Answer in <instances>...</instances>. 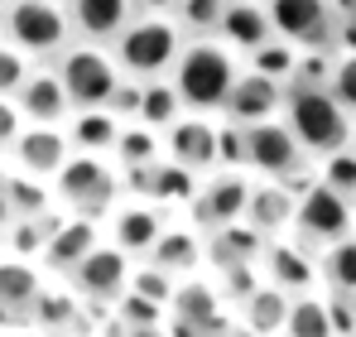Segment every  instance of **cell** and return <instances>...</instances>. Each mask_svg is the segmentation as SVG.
<instances>
[{
  "label": "cell",
  "mask_w": 356,
  "mask_h": 337,
  "mask_svg": "<svg viewBox=\"0 0 356 337\" xmlns=\"http://www.w3.org/2000/svg\"><path fill=\"white\" fill-rule=\"evenodd\" d=\"M24 135V116H19V107L15 102H5L0 97V150H15V140Z\"/></svg>",
  "instance_id": "43"
},
{
  "label": "cell",
  "mask_w": 356,
  "mask_h": 337,
  "mask_svg": "<svg viewBox=\"0 0 356 337\" xmlns=\"http://www.w3.org/2000/svg\"><path fill=\"white\" fill-rule=\"evenodd\" d=\"M289 294L284 289H275V284H260L245 304H241L236 313H241V328L250 337H280L284 333V323H289Z\"/></svg>",
  "instance_id": "26"
},
{
  "label": "cell",
  "mask_w": 356,
  "mask_h": 337,
  "mask_svg": "<svg viewBox=\"0 0 356 337\" xmlns=\"http://www.w3.org/2000/svg\"><path fill=\"white\" fill-rule=\"evenodd\" d=\"M265 275L275 289H284L289 299H303L323 284V270H318V251H303V241H284L275 236L270 251H265Z\"/></svg>",
  "instance_id": "13"
},
{
  "label": "cell",
  "mask_w": 356,
  "mask_h": 337,
  "mask_svg": "<svg viewBox=\"0 0 356 337\" xmlns=\"http://www.w3.org/2000/svg\"><path fill=\"white\" fill-rule=\"evenodd\" d=\"M270 251V236H260L250 222H232L207 231V265L227 270V265H260Z\"/></svg>",
  "instance_id": "23"
},
{
  "label": "cell",
  "mask_w": 356,
  "mask_h": 337,
  "mask_svg": "<svg viewBox=\"0 0 356 337\" xmlns=\"http://www.w3.org/2000/svg\"><path fill=\"white\" fill-rule=\"evenodd\" d=\"M39 299H44V280H39V270L24 256L0 260V328L34 323V304Z\"/></svg>",
  "instance_id": "14"
},
{
  "label": "cell",
  "mask_w": 356,
  "mask_h": 337,
  "mask_svg": "<svg viewBox=\"0 0 356 337\" xmlns=\"http://www.w3.org/2000/svg\"><path fill=\"white\" fill-rule=\"evenodd\" d=\"M337 5H342V0H337Z\"/></svg>",
  "instance_id": "51"
},
{
  "label": "cell",
  "mask_w": 356,
  "mask_h": 337,
  "mask_svg": "<svg viewBox=\"0 0 356 337\" xmlns=\"http://www.w3.org/2000/svg\"><path fill=\"white\" fill-rule=\"evenodd\" d=\"M164 231L169 226H164L154 203H120L116 212H111V246L125 251V256H145L149 260V251L159 246Z\"/></svg>",
  "instance_id": "18"
},
{
  "label": "cell",
  "mask_w": 356,
  "mask_h": 337,
  "mask_svg": "<svg viewBox=\"0 0 356 337\" xmlns=\"http://www.w3.org/2000/svg\"><path fill=\"white\" fill-rule=\"evenodd\" d=\"M241 72L245 68H241L236 49H227L222 39H188V49L178 54L174 72H169V82L183 97V111L217 116V111H227Z\"/></svg>",
  "instance_id": "1"
},
{
  "label": "cell",
  "mask_w": 356,
  "mask_h": 337,
  "mask_svg": "<svg viewBox=\"0 0 356 337\" xmlns=\"http://www.w3.org/2000/svg\"><path fill=\"white\" fill-rule=\"evenodd\" d=\"M207 260V236H197V231H188V226H169L164 236H159V246L149 251V265H159L164 275H174V280H193V270Z\"/></svg>",
  "instance_id": "25"
},
{
  "label": "cell",
  "mask_w": 356,
  "mask_h": 337,
  "mask_svg": "<svg viewBox=\"0 0 356 337\" xmlns=\"http://www.w3.org/2000/svg\"><path fill=\"white\" fill-rule=\"evenodd\" d=\"M183 39L188 34L178 29V19H169V15H135L125 24V34L111 44V58H116V68L130 82H159V77L174 72L178 54L188 49Z\"/></svg>",
  "instance_id": "3"
},
{
  "label": "cell",
  "mask_w": 356,
  "mask_h": 337,
  "mask_svg": "<svg viewBox=\"0 0 356 337\" xmlns=\"http://www.w3.org/2000/svg\"><path fill=\"white\" fill-rule=\"evenodd\" d=\"M5 39L24 58H58L72 39V15L63 0H10Z\"/></svg>",
  "instance_id": "6"
},
{
  "label": "cell",
  "mask_w": 356,
  "mask_h": 337,
  "mask_svg": "<svg viewBox=\"0 0 356 337\" xmlns=\"http://www.w3.org/2000/svg\"><path fill=\"white\" fill-rule=\"evenodd\" d=\"M294 236L303 246H313V251H327V246L356 236V203L342 198V193H332L327 183L303 188L298 212H294Z\"/></svg>",
  "instance_id": "7"
},
{
  "label": "cell",
  "mask_w": 356,
  "mask_h": 337,
  "mask_svg": "<svg viewBox=\"0 0 356 337\" xmlns=\"http://www.w3.org/2000/svg\"><path fill=\"white\" fill-rule=\"evenodd\" d=\"M337 10H342V15H352V19H356V0H342Z\"/></svg>",
  "instance_id": "47"
},
{
  "label": "cell",
  "mask_w": 356,
  "mask_h": 337,
  "mask_svg": "<svg viewBox=\"0 0 356 337\" xmlns=\"http://www.w3.org/2000/svg\"><path fill=\"white\" fill-rule=\"evenodd\" d=\"M280 337H284V333H280Z\"/></svg>",
  "instance_id": "53"
},
{
  "label": "cell",
  "mask_w": 356,
  "mask_h": 337,
  "mask_svg": "<svg viewBox=\"0 0 356 337\" xmlns=\"http://www.w3.org/2000/svg\"><path fill=\"white\" fill-rule=\"evenodd\" d=\"M275 39L294 49H337V0H265Z\"/></svg>",
  "instance_id": "8"
},
{
  "label": "cell",
  "mask_w": 356,
  "mask_h": 337,
  "mask_svg": "<svg viewBox=\"0 0 356 337\" xmlns=\"http://www.w3.org/2000/svg\"><path fill=\"white\" fill-rule=\"evenodd\" d=\"M318 183H327L332 193H342V198H352V203H356V150H352V145L323 159V168H318Z\"/></svg>",
  "instance_id": "34"
},
{
  "label": "cell",
  "mask_w": 356,
  "mask_h": 337,
  "mask_svg": "<svg viewBox=\"0 0 356 337\" xmlns=\"http://www.w3.org/2000/svg\"><path fill=\"white\" fill-rule=\"evenodd\" d=\"M327 92L356 116V54H337V68H332V82H327Z\"/></svg>",
  "instance_id": "41"
},
{
  "label": "cell",
  "mask_w": 356,
  "mask_h": 337,
  "mask_svg": "<svg viewBox=\"0 0 356 337\" xmlns=\"http://www.w3.org/2000/svg\"><path fill=\"white\" fill-rule=\"evenodd\" d=\"M15 226V203H10V173H0V231Z\"/></svg>",
  "instance_id": "44"
},
{
  "label": "cell",
  "mask_w": 356,
  "mask_h": 337,
  "mask_svg": "<svg viewBox=\"0 0 356 337\" xmlns=\"http://www.w3.org/2000/svg\"><path fill=\"white\" fill-rule=\"evenodd\" d=\"M15 107L24 116V125H63L72 111L58 72H29V82L15 92Z\"/></svg>",
  "instance_id": "22"
},
{
  "label": "cell",
  "mask_w": 356,
  "mask_h": 337,
  "mask_svg": "<svg viewBox=\"0 0 356 337\" xmlns=\"http://www.w3.org/2000/svg\"><path fill=\"white\" fill-rule=\"evenodd\" d=\"M140 125H149V130H169V125H178L183 120V97L174 92V82H145V92H140V116H135Z\"/></svg>",
  "instance_id": "29"
},
{
  "label": "cell",
  "mask_w": 356,
  "mask_h": 337,
  "mask_svg": "<svg viewBox=\"0 0 356 337\" xmlns=\"http://www.w3.org/2000/svg\"><path fill=\"white\" fill-rule=\"evenodd\" d=\"M63 5H67V0H63Z\"/></svg>",
  "instance_id": "52"
},
{
  "label": "cell",
  "mask_w": 356,
  "mask_h": 337,
  "mask_svg": "<svg viewBox=\"0 0 356 337\" xmlns=\"http://www.w3.org/2000/svg\"><path fill=\"white\" fill-rule=\"evenodd\" d=\"M125 188L135 193V198H154V203H169V207H193V198H197V173H188L183 164L174 159H159V164L149 168H135V173H125Z\"/></svg>",
  "instance_id": "16"
},
{
  "label": "cell",
  "mask_w": 356,
  "mask_h": 337,
  "mask_svg": "<svg viewBox=\"0 0 356 337\" xmlns=\"http://www.w3.org/2000/svg\"><path fill=\"white\" fill-rule=\"evenodd\" d=\"M29 82V58L19 54L15 44H0V97L15 102V92Z\"/></svg>",
  "instance_id": "38"
},
{
  "label": "cell",
  "mask_w": 356,
  "mask_h": 337,
  "mask_svg": "<svg viewBox=\"0 0 356 337\" xmlns=\"http://www.w3.org/2000/svg\"><path fill=\"white\" fill-rule=\"evenodd\" d=\"M125 337H169L164 328H125Z\"/></svg>",
  "instance_id": "46"
},
{
  "label": "cell",
  "mask_w": 356,
  "mask_h": 337,
  "mask_svg": "<svg viewBox=\"0 0 356 337\" xmlns=\"http://www.w3.org/2000/svg\"><path fill=\"white\" fill-rule=\"evenodd\" d=\"M130 256L125 251H116V246H97L67 280H72V289L82 294V299H92V304H120L125 299V289H130Z\"/></svg>",
  "instance_id": "11"
},
{
  "label": "cell",
  "mask_w": 356,
  "mask_h": 337,
  "mask_svg": "<svg viewBox=\"0 0 356 337\" xmlns=\"http://www.w3.org/2000/svg\"><path fill=\"white\" fill-rule=\"evenodd\" d=\"M294 68H298V49L284 44V39H270L265 49L250 54V72H260V77H270V82H280V87L294 82Z\"/></svg>",
  "instance_id": "32"
},
{
  "label": "cell",
  "mask_w": 356,
  "mask_h": 337,
  "mask_svg": "<svg viewBox=\"0 0 356 337\" xmlns=\"http://www.w3.org/2000/svg\"><path fill=\"white\" fill-rule=\"evenodd\" d=\"M284 337H332V313H327V299L323 294H303L289 304V323Z\"/></svg>",
  "instance_id": "30"
},
{
  "label": "cell",
  "mask_w": 356,
  "mask_h": 337,
  "mask_svg": "<svg viewBox=\"0 0 356 337\" xmlns=\"http://www.w3.org/2000/svg\"><path fill=\"white\" fill-rule=\"evenodd\" d=\"M10 203H15V222L54 212V198H49V193H44V183H39V178H29V173H10Z\"/></svg>",
  "instance_id": "33"
},
{
  "label": "cell",
  "mask_w": 356,
  "mask_h": 337,
  "mask_svg": "<svg viewBox=\"0 0 356 337\" xmlns=\"http://www.w3.org/2000/svg\"><path fill=\"white\" fill-rule=\"evenodd\" d=\"M174 289H178V280L164 275L159 265H145V270L130 275V294H140V299H149V304H159V308L174 304Z\"/></svg>",
  "instance_id": "36"
},
{
  "label": "cell",
  "mask_w": 356,
  "mask_h": 337,
  "mask_svg": "<svg viewBox=\"0 0 356 337\" xmlns=\"http://www.w3.org/2000/svg\"><path fill=\"white\" fill-rule=\"evenodd\" d=\"M97 246H102V226L92 222V217H63V226L54 231V241L44 246V265L58 270V275H72Z\"/></svg>",
  "instance_id": "24"
},
{
  "label": "cell",
  "mask_w": 356,
  "mask_h": 337,
  "mask_svg": "<svg viewBox=\"0 0 356 337\" xmlns=\"http://www.w3.org/2000/svg\"><path fill=\"white\" fill-rule=\"evenodd\" d=\"M260 284H265V280L255 275V265H227V270H217V294H222L227 308H241Z\"/></svg>",
  "instance_id": "35"
},
{
  "label": "cell",
  "mask_w": 356,
  "mask_h": 337,
  "mask_svg": "<svg viewBox=\"0 0 356 337\" xmlns=\"http://www.w3.org/2000/svg\"><path fill=\"white\" fill-rule=\"evenodd\" d=\"M217 164L245 168V125H236V120L217 125Z\"/></svg>",
  "instance_id": "39"
},
{
  "label": "cell",
  "mask_w": 356,
  "mask_h": 337,
  "mask_svg": "<svg viewBox=\"0 0 356 337\" xmlns=\"http://www.w3.org/2000/svg\"><path fill=\"white\" fill-rule=\"evenodd\" d=\"M34 323L44 328V333H72L67 323H72V294H49L44 289V299L34 304Z\"/></svg>",
  "instance_id": "37"
},
{
  "label": "cell",
  "mask_w": 356,
  "mask_h": 337,
  "mask_svg": "<svg viewBox=\"0 0 356 337\" xmlns=\"http://www.w3.org/2000/svg\"><path fill=\"white\" fill-rule=\"evenodd\" d=\"M116 308H120V318H125V328H159L164 323V308L149 304V299H140V294H130V289H125V299H120Z\"/></svg>",
  "instance_id": "40"
},
{
  "label": "cell",
  "mask_w": 356,
  "mask_h": 337,
  "mask_svg": "<svg viewBox=\"0 0 356 337\" xmlns=\"http://www.w3.org/2000/svg\"><path fill=\"white\" fill-rule=\"evenodd\" d=\"M227 49L236 54H255L275 39V24H270V10L260 0H227V15H222V34H217Z\"/></svg>",
  "instance_id": "21"
},
{
  "label": "cell",
  "mask_w": 356,
  "mask_h": 337,
  "mask_svg": "<svg viewBox=\"0 0 356 337\" xmlns=\"http://www.w3.org/2000/svg\"><path fill=\"white\" fill-rule=\"evenodd\" d=\"M159 155H164V135H159V130H149V125H140V120H130V125L120 130V140H116V168L120 173L159 164Z\"/></svg>",
  "instance_id": "28"
},
{
  "label": "cell",
  "mask_w": 356,
  "mask_h": 337,
  "mask_svg": "<svg viewBox=\"0 0 356 337\" xmlns=\"http://www.w3.org/2000/svg\"><path fill=\"white\" fill-rule=\"evenodd\" d=\"M250 188H255V183H250L241 168H217V173L197 188V198H193V222H197V231L207 236V231H217V226L245 222Z\"/></svg>",
  "instance_id": "10"
},
{
  "label": "cell",
  "mask_w": 356,
  "mask_h": 337,
  "mask_svg": "<svg viewBox=\"0 0 356 337\" xmlns=\"http://www.w3.org/2000/svg\"><path fill=\"white\" fill-rule=\"evenodd\" d=\"M303 159L308 155H303V145L294 140V130L284 125V116L260 120V125H245V168H255L260 178L289 183L294 173H308Z\"/></svg>",
  "instance_id": "9"
},
{
  "label": "cell",
  "mask_w": 356,
  "mask_h": 337,
  "mask_svg": "<svg viewBox=\"0 0 356 337\" xmlns=\"http://www.w3.org/2000/svg\"><path fill=\"white\" fill-rule=\"evenodd\" d=\"M15 173L29 178H58L63 164L77 155L67 140V125H24V135L15 140Z\"/></svg>",
  "instance_id": "12"
},
{
  "label": "cell",
  "mask_w": 356,
  "mask_h": 337,
  "mask_svg": "<svg viewBox=\"0 0 356 337\" xmlns=\"http://www.w3.org/2000/svg\"><path fill=\"white\" fill-rule=\"evenodd\" d=\"M5 15H10V0H0V24H5Z\"/></svg>",
  "instance_id": "48"
},
{
  "label": "cell",
  "mask_w": 356,
  "mask_h": 337,
  "mask_svg": "<svg viewBox=\"0 0 356 337\" xmlns=\"http://www.w3.org/2000/svg\"><path fill=\"white\" fill-rule=\"evenodd\" d=\"M284 125L294 130V140L303 145V155H337L352 145L356 116L327 92V87H303V82H289L284 87Z\"/></svg>",
  "instance_id": "2"
},
{
  "label": "cell",
  "mask_w": 356,
  "mask_h": 337,
  "mask_svg": "<svg viewBox=\"0 0 356 337\" xmlns=\"http://www.w3.org/2000/svg\"><path fill=\"white\" fill-rule=\"evenodd\" d=\"M72 34L87 44H116L135 19V0H67Z\"/></svg>",
  "instance_id": "17"
},
{
  "label": "cell",
  "mask_w": 356,
  "mask_h": 337,
  "mask_svg": "<svg viewBox=\"0 0 356 337\" xmlns=\"http://www.w3.org/2000/svg\"><path fill=\"white\" fill-rule=\"evenodd\" d=\"M227 120H236V125H260V120H275V116H284V87L280 82H270V77H260V72H241L236 92H232V102H227Z\"/></svg>",
  "instance_id": "20"
},
{
  "label": "cell",
  "mask_w": 356,
  "mask_h": 337,
  "mask_svg": "<svg viewBox=\"0 0 356 337\" xmlns=\"http://www.w3.org/2000/svg\"><path fill=\"white\" fill-rule=\"evenodd\" d=\"M352 150H356V130H352Z\"/></svg>",
  "instance_id": "50"
},
{
  "label": "cell",
  "mask_w": 356,
  "mask_h": 337,
  "mask_svg": "<svg viewBox=\"0 0 356 337\" xmlns=\"http://www.w3.org/2000/svg\"><path fill=\"white\" fill-rule=\"evenodd\" d=\"M222 15H227V0H183L174 19L188 39H217L222 34Z\"/></svg>",
  "instance_id": "31"
},
{
  "label": "cell",
  "mask_w": 356,
  "mask_h": 337,
  "mask_svg": "<svg viewBox=\"0 0 356 337\" xmlns=\"http://www.w3.org/2000/svg\"><path fill=\"white\" fill-rule=\"evenodd\" d=\"M120 130H125V120L106 107L102 111H77L67 120V140H72L77 155H116Z\"/></svg>",
  "instance_id": "27"
},
{
  "label": "cell",
  "mask_w": 356,
  "mask_h": 337,
  "mask_svg": "<svg viewBox=\"0 0 356 337\" xmlns=\"http://www.w3.org/2000/svg\"><path fill=\"white\" fill-rule=\"evenodd\" d=\"M164 155L183 164L188 173H217V125L212 120H202V116H183L178 125L164 130Z\"/></svg>",
  "instance_id": "15"
},
{
  "label": "cell",
  "mask_w": 356,
  "mask_h": 337,
  "mask_svg": "<svg viewBox=\"0 0 356 337\" xmlns=\"http://www.w3.org/2000/svg\"><path fill=\"white\" fill-rule=\"evenodd\" d=\"M54 188H58V203L67 212L92 217V222L106 217V212H116L120 198H125V178L102 155H72L63 164V173L54 178Z\"/></svg>",
  "instance_id": "5"
},
{
  "label": "cell",
  "mask_w": 356,
  "mask_h": 337,
  "mask_svg": "<svg viewBox=\"0 0 356 337\" xmlns=\"http://www.w3.org/2000/svg\"><path fill=\"white\" fill-rule=\"evenodd\" d=\"M294 212H298V193L289 183H280V178H260L255 188H250V203H245V222L255 226L260 236H280V231H289L294 226Z\"/></svg>",
  "instance_id": "19"
},
{
  "label": "cell",
  "mask_w": 356,
  "mask_h": 337,
  "mask_svg": "<svg viewBox=\"0 0 356 337\" xmlns=\"http://www.w3.org/2000/svg\"><path fill=\"white\" fill-rule=\"evenodd\" d=\"M327 313H332V337H356V299L327 294Z\"/></svg>",
  "instance_id": "42"
},
{
  "label": "cell",
  "mask_w": 356,
  "mask_h": 337,
  "mask_svg": "<svg viewBox=\"0 0 356 337\" xmlns=\"http://www.w3.org/2000/svg\"><path fill=\"white\" fill-rule=\"evenodd\" d=\"M178 5H183V0H135L140 15H178Z\"/></svg>",
  "instance_id": "45"
},
{
  "label": "cell",
  "mask_w": 356,
  "mask_h": 337,
  "mask_svg": "<svg viewBox=\"0 0 356 337\" xmlns=\"http://www.w3.org/2000/svg\"><path fill=\"white\" fill-rule=\"evenodd\" d=\"M54 72H58L72 111H102V107H111L116 87L125 82V72L116 68V58L106 54L102 44H67L58 54Z\"/></svg>",
  "instance_id": "4"
},
{
  "label": "cell",
  "mask_w": 356,
  "mask_h": 337,
  "mask_svg": "<svg viewBox=\"0 0 356 337\" xmlns=\"http://www.w3.org/2000/svg\"><path fill=\"white\" fill-rule=\"evenodd\" d=\"M49 337H72V333H49Z\"/></svg>",
  "instance_id": "49"
}]
</instances>
